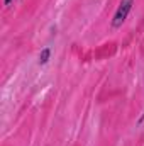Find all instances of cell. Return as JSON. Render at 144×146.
Returning <instances> with one entry per match:
<instances>
[{"label": "cell", "mask_w": 144, "mask_h": 146, "mask_svg": "<svg viewBox=\"0 0 144 146\" xmlns=\"http://www.w3.org/2000/svg\"><path fill=\"white\" fill-rule=\"evenodd\" d=\"M10 2H12V0H5V3H7V5H9V3H10Z\"/></svg>", "instance_id": "obj_3"}, {"label": "cell", "mask_w": 144, "mask_h": 146, "mask_svg": "<svg viewBox=\"0 0 144 146\" xmlns=\"http://www.w3.org/2000/svg\"><path fill=\"white\" fill-rule=\"evenodd\" d=\"M132 3H134V0H122V2H120L117 12H115V15H114V21H112V26H114V27H120V26L124 24V21L127 19V14H129L131 9H132Z\"/></svg>", "instance_id": "obj_1"}, {"label": "cell", "mask_w": 144, "mask_h": 146, "mask_svg": "<svg viewBox=\"0 0 144 146\" xmlns=\"http://www.w3.org/2000/svg\"><path fill=\"white\" fill-rule=\"evenodd\" d=\"M48 58H49V48H44L42 53H41V56H39V63H46Z\"/></svg>", "instance_id": "obj_2"}]
</instances>
